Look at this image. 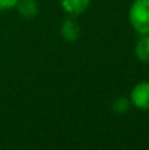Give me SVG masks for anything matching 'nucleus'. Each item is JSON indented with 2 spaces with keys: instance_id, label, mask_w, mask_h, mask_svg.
<instances>
[{
  "instance_id": "20e7f679",
  "label": "nucleus",
  "mask_w": 149,
  "mask_h": 150,
  "mask_svg": "<svg viewBox=\"0 0 149 150\" xmlns=\"http://www.w3.org/2000/svg\"><path fill=\"white\" fill-rule=\"evenodd\" d=\"M79 34H81V28L78 24L73 20H65L61 25V36L65 38L66 41H75L78 40Z\"/></svg>"
},
{
  "instance_id": "7ed1b4c3",
  "label": "nucleus",
  "mask_w": 149,
  "mask_h": 150,
  "mask_svg": "<svg viewBox=\"0 0 149 150\" xmlns=\"http://www.w3.org/2000/svg\"><path fill=\"white\" fill-rule=\"evenodd\" d=\"M61 7L66 13L71 16H78L89 8L91 0H60Z\"/></svg>"
},
{
  "instance_id": "0eeeda50",
  "label": "nucleus",
  "mask_w": 149,
  "mask_h": 150,
  "mask_svg": "<svg viewBox=\"0 0 149 150\" xmlns=\"http://www.w3.org/2000/svg\"><path fill=\"white\" fill-rule=\"evenodd\" d=\"M129 107V101L127 100L126 98H118L114 100V104H112V108L115 112H118V113H123V112H126L127 109H128Z\"/></svg>"
},
{
  "instance_id": "6e6552de",
  "label": "nucleus",
  "mask_w": 149,
  "mask_h": 150,
  "mask_svg": "<svg viewBox=\"0 0 149 150\" xmlns=\"http://www.w3.org/2000/svg\"><path fill=\"white\" fill-rule=\"evenodd\" d=\"M18 0H0V11L12 9L17 5Z\"/></svg>"
},
{
  "instance_id": "f03ea898",
  "label": "nucleus",
  "mask_w": 149,
  "mask_h": 150,
  "mask_svg": "<svg viewBox=\"0 0 149 150\" xmlns=\"http://www.w3.org/2000/svg\"><path fill=\"white\" fill-rule=\"evenodd\" d=\"M131 101L136 108L149 111V82H140L132 88Z\"/></svg>"
},
{
  "instance_id": "f257e3e1",
  "label": "nucleus",
  "mask_w": 149,
  "mask_h": 150,
  "mask_svg": "<svg viewBox=\"0 0 149 150\" xmlns=\"http://www.w3.org/2000/svg\"><path fill=\"white\" fill-rule=\"evenodd\" d=\"M128 18L136 33L149 34V0H135L129 8Z\"/></svg>"
},
{
  "instance_id": "423d86ee",
  "label": "nucleus",
  "mask_w": 149,
  "mask_h": 150,
  "mask_svg": "<svg viewBox=\"0 0 149 150\" xmlns=\"http://www.w3.org/2000/svg\"><path fill=\"white\" fill-rule=\"evenodd\" d=\"M16 8L18 15L24 18H33L38 13V7L34 0H18Z\"/></svg>"
},
{
  "instance_id": "39448f33",
  "label": "nucleus",
  "mask_w": 149,
  "mask_h": 150,
  "mask_svg": "<svg viewBox=\"0 0 149 150\" xmlns=\"http://www.w3.org/2000/svg\"><path fill=\"white\" fill-rule=\"evenodd\" d=\"M135 55L140 62L149 63V34H143L135 45Z\"/></svg>"
}]
</instances>
